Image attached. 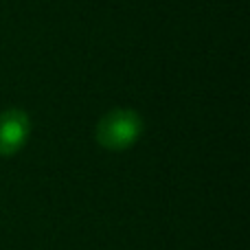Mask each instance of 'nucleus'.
Wrapping results in <instances>:
<instances>
[{
    "label": "nucleus",
    "instance_id": "f257e3e1",
    "mask_svg": "<svg viewBox=\"0 0 250 250\" xmlns=\"http://www.w3.org/2000/svg\"><path fill=\"white\" fill-rule=\"evenodd\" d=\"M143 134V119L138 112L127 108H117L110 110L108 114L99 119L97 123V143L104 149L110 151H123L129 149L138 136Z\"/></svg>",
    "mask_w": 250,
    "mask_h": 250
},
{
    "label": "nucleus",
    "instance_id": "f03ea898",
    "mask_svg": "<svg viewBox=\"0 0 250 250\" xmlns=\"http://www.w3.org/2000/svg\"><path fill=\"white\" fill-rule=\"evenodd\" d=\"M31 134V119L24 110L0 112V156H13L26 145Z\"/></svg>",
    "mask_w": 250,
    "mask_h": 250
}]
</instances>
